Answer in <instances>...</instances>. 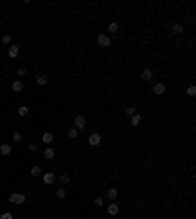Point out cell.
I'll use <instances>...</instances> for the list:
<instances>
[{
    "mask_svg": "<svg viewBox=\"0 0 196 219\" xmlns=\"http://www.w3.org/2000/svg\"><path fill=\"white\" fill-rule=\"evenodd\" d=\"M73 123H75V129H84V127H86V117L84 115H81V114H77L75 115V119H73Z\"/></svg>",
    "mask_w": 196,
    "mask_h": 219,
    "instance_id": "6da1fadb",
    "label": "cell"
},
{
    "mask_svg": "<svg viewBox=\"0 0 196 219\" xmlns=\"http://www.w3.org/2000/svg\"><path fill=\"white\" fill-rule=\"evenodd\" d=\"M10 204H16V205H22V204H26V196L24 194H10Z\"/></svg>",
    "mask_w": 196,
    "mask_h": 219,
    "instance_id": "7a4b0ae2",
    "label": "cell"
},
{
    "mask_svg": "<svg viewBox=\"0 0 196 219\" xmlns=\"http://www.w3.org/2000/svg\"><path fill=\"white\" fill-rule=\"evenodd\" d=\"M96 41H98L100 47H110V45H112V39H110L106 33H100V35L96 37Z\"/></svg>",
    "mask_w": 196,
    "mask_h": 219,
    "instance_id": "3957f363",
    "label": "cell"
},
{
    "mask_svg": "<svg viewBox=\"0 0 196 219\" xmlns=\"http://www.w3.org/2000/svg\"><path fill=\"white\" fill-rule=\"evenodd\" d=\"M100 143H102V137H100L98 133H92V135H88V145H90V147H98Z\"/></svg>",
    "mask_w": 196,
    "mask_h": 219,
    "instance_id": "277c9868",
    "label": "cell"
},
{
    "mask_svg": "<svg viewBox=\"0 0 196 219\" xmlns=\"http://www.w3.org/2000/svg\"><path fill=\"white\" fill-rule=\"evenodd\" d=\"M167 92V86L163 82H159V84H155V86H153V94H157V96H163Z\"/></svg>",
    "mask_w": 196,
    "mask_h": 219,
    "instance_id": "5b68a950",
    "label": "cell"
},
{
    "mask_svg": "<svg viewBox=\"0 0 196 219\" xmlns=\"http://www.w3.org/2000/svg\"><path fill=\"white\" fill-rule=\"evenodd\" d=\"M18 55H20V47H18V45H10V47H8V57H10V59H16Z\"/></svg>",
    "mask_w": 196,
    "mask_h": 219,
    "instance_id": "8992f818",
    "label": "cell"
},
{
    "mask_svg": "<svg viewBox=\"0 0 196 219\" xmlns=\"http://www.w3.org/2000/svg\"><path fill=\"white\" fill-rule=\"evenodd\" d=\"M53 182H55V174H53V172H43V184L51 186Z\"/></svg>",
    "mask_w": 196,
    "mask_h": 219,
    "instance_id": "52a82bcc",
    "label": "cell"
},
{
    "mask_svg": "<svg viewBox=\"0 0 196 219\" xmlns=\"http://www.w3.org/2000/svg\"><path fill=\"white\" fill-rule=\"evenodd\" d=\"M10 153H12V147H10L8 143H2V145H0V154H4V157H8Z\"/></svg>",
    "mask_w": 196,
    "mask_h": 219,
    "instance_id": "ba28073f",
    "label": "cell"
},
{
    "mask_svg": "<svg viewBox=\"0 0 196 219\" xmlns=\"http://www.w3.org/2000/svg\"><path fill=\"white\" fill-rule=\"evenodd\" d=\"M139 123H141V115H139V114H135V115L130 117V125H131V127H137Z\"/></svg>",
    "mask_w": 196,
    "mask_h": 219,
    "instance_id": "9c48e42d",
    "label": "cell"
},
{
    "mask_svg": "<svg viewBox=\"0 0 196 219\" xmlns=\"http://www.w3.org/2000/svg\"><path fill=\"white\" fill-rule=\"evenodd\" d=\"M108 213H110V215H118V213H120V205L118 204H108Z\"/></svg>",
    "mask_w": 196,
    "mask_h": 219,
    "instance_id": "30bf717a",
    "label": "cell"
},
{
    "mask_svg": "<svg viewBox=\"0 0 196 219\" xmlns=\"http://www.w3.org/2000/svg\"><path fill=\"white\" fill-rule=\"evenodd\" d=\"M35 82H38L39 86H45V84L49 82V78H47L45 74H38V76H35Z\"/></svg>",
    "mask_w": 196,
    "mask_h": 219,
    "instance_id": "8fae6325",
    "label": "cell"
},
{
    "mask_svg": "<svg viewBox=\"0 0 196 219\" xmlns=\"http://www.w3.org/2000/svg\"><path fill=\"white\" fill-rule=\"evenodd\" d=\"M141 78H143V80H151V78H153V71H151V68H143V71H141Z\"/></svg>",
    "mask_w": 196,
    "mask_h": 219,
    "instance_id": "7c38bea8",
    "label": "cell"
},
{
    "mask_svg": "<svg viewBox=\"0 0 196 219\" xmlns=\"http://www.w3.org/2000/svg\"><path fill=\"white\" fill-rule=\"evenodd\" d=\"M41 141H43L45 145H49V143H53V133H49V131H45L43 135H41Z\"/></svg>",
    "mask_w": 196,
    "mask_h": 219,
    "instance_id": "4fadbf2b",
    "label": "cell"
},
{
    "mask_svg": "<svg viewBox=\"0 0 196 219\" xmlns=\"http://www.w3.org/2000/svg\"><path fill=\"white\" fill-rule=\"evenodd\" d=\"M106 196H108V200H116V197H118V188H110L108 192H106Z\"/></svg>",
    "mask_w": 196,
    "mask_h": 219,
    "instance_id": "5bb4252c",
    "label": "cell"
},
{
    "mask_svg": "<svg viewBox=\"0 0 196 219\" xmlns=\"http://www.w3.org/2000/svg\"><path fill=\"white\" fill-rule=\"evenodd\" d=\"M169 29H171L173 33H182V31H184L182 24H173V25H171V28H169Z\"/></svg>",
    "mask_w": 196,
    "mask_h": 219,
    "instance_id": "9a60e30c",
    "label": "cell"
},
{
    "mask_svg": "<svg viewBox=\"0 0 196 219\" xmlns=\"http://www.w3.org/2000/svg\"><path fill=\"white\" fill-rule=\"evenodd\" d=\"M12 90H14V92H22V90H24L22 80H14V82H12Z\"/></svg>",
    "mask_w": 196,
    "mask_h": 219,
    "instance_id": "2e32d148",
    "label": "cell"
},
{
    "mask_svg": "<svg viewBox=\"0 0 196 219\" xmlns=\"http://www.w3.org/2000/svg\"><path fill=\"white\" fill-rule=\"evenodd\" d=\"M30 174H31V176H41V174H43V170H41V166H38V164H35V166H31Z\"/></svg>",
    "mask_w": 196,
    "mask_h": 219,
    "instance_id": "e0dca14e",
    "label": "cell"
},
{
    "mask_svg": "<svg viewBox=\"0 0 196 219\" xmlns=\"http://www.w3.org/2000/svg\"><path fill=\"white\" fill-rule=\"evenodd\" d=\"M43 157L47 158V161H51V158L55 157V151H53V149H45V151H43Z\"/></svg>",
    "mask_w": 196,
    "mask_h": 219,
    "instance_id": "ac0fdd59",
    "label": "cell"
},
{
    "mask_svg": "<svg viewBox=\"0 0 196 219\" xmlns=\"http://www.w3.org/2000/svg\"><path fill=\"white\" fill-rule=\"evenodd\" d=\"M118 29H120V24H116V22H112L108 25V31L110 33H118Z\"/></svg>",
    "mask_w": 196,
    "mask_h": 219,
    "instance_id": "d6986e66",
    "label": "cell"
},
{
    "mask_svg": "<svg viewBox=\"0 0 196 219\" xmlns=\"http://www.w3.org/2000/svg\"><path fill=\"white\" fill-rule=\"evenodd\" d=\"M28 106H20V108H18V115L20 117H26V115H28Z\"/></svg>",
    "mask_w": 196,
    "mask_h": 219,
    "instance_id": "ffe728a7",
    "label": "cell"
},
{
    "mask_svg": "<svg viewBox=\"0 0 196 219\" xmlns=\"http://www.w3.org/2000/svg\"><path fill=\"white\" fill-rule=\"evenodd\" d=\"M137 114V108H135V106H128V108H126V115H135Z\"/></svg>",
    "mask_w": 196,
    "mask_h": 219,
    "instance_id": "44dd1931",
    "label": "cell"
},
{
    "mask_svg": "<svg viewBox=\"0 0 196 219\" xmlns=\"http://www.w3.org/2000/svg\"><path fill=\"white\" fill-rule=\"evenodd\" d=\"M55 196L59 197V200H63V197L67 196V192H65V188H57V192H55Z\"/></svg>",
    "mask_w": 196,
    "mask_h": 219,
    "instance_id": "7402d4cb",
    "label": "cell"
},
{
    "mask_svg": "<svg viewBox=\"0 0 196 219\" xmlns=\"http://www.w3.org/2000/svg\"><path fill=\"white\" fill-rule=\"evenodd\" d=\"M69 137H71V139H77V137H78V129L71 127V129H69Z\"/></svg>",
    "mask_w": 196,
    "mask_h": 219,
    "instance_id": "603a6c76",
    "label": "cell"
},
{
    "mask_svg": "<svg viewBox=\"0 0 196 219\" xmlns=\"http://www.w3.org/2000/svg\"><path fill=\"white\" fill-rule=\"evenodd\" d=\"M94 205H96V207H102V205H104V197H100V196L94 197Z\"/></svg>",
    "mask_w": 196,
    "mask_h": 219,
    "instance_id": "cb8c5ba5",
    "label": "cell"
},
{
    "mask_svg": "<svg viewBox=\"0 0 196 219\" xmlns=\"http://www.w3.org/2000/svg\"><path fill=\"white\" fill-rule=\"evenodd\" d=\"M186 94L190 96V98H194V96H196V86H188L186 88Z\"/></svg>",
    "mask_w": 196,
    "mask_h": 219,
    "instance_id": "d4e9b609",
    "label": "cell"
},
{
    "mask_svg": "<svg viewBox=\"0 0 196 219\" xmlns=\"http://www.w3.org/2000/svg\"><path fill=\"white\" fill-rule=\"evenodd\" d=\"M12 139H14V143H20V141H22V133H20V131H14Z\"/></svg>",
    "mask_w": 196,
    "mask_h": 219,
    "instance_id": "484cf974",
    "label": "cell"
},
{
    "mask_svg": "<svg viewBox=\"0 0 196 219\" xmlns=\"http://www.w3.org/2000/svg\"><path fill=\"white\" fill-rule=\"evenodd\" d=\"M2 43H6V45H10V43H12V37H10L8 33H6V35H2Z\"/></svg>",
    "mask_w": 196,
    "mask_h": 219,
    "instance_id": "4316f807",
    "label": "cell"
},
{
    "mask_svg": "<svg viewBox=\"0 0 196 219\" xmlns=\"http://www.w3.org/2000/svg\"><path fill=\"white\" fill-rule=\"evenodd\" d=\"M59 180H61V184H67L71 178H69V174H61V178H59Z\"/></svg>",
    "mask_w": 196,
    "mask_h": 219,
    "instance_id": "83f0119b",
    "label": "cell"
},
{
    "mask_svg": "<svg viewBox=\"0 0 196 219\" xmlns=\"http://www.w3.org/2000/svg\"><path fill=\"white\" fill-rule=\"evenodd\" d=\"M26 72H28V68H26V67H20L18 68V76H24Z\"/></svg>",
    "mask_w": 196,
    "mask_h": 219,
    "instance_id": "f1b7e54d",
    "label": "cell"
},
{
    "mask_svg": "<svg viewBox=\"0 0 196 219\" xmlns=\"http://www.w3.org/2000/svg\"><path fill=\"white\" fill-rule=\"evenodd\" d=\"M0 219H14V215H12V213H2V215H0Z\"/></svg>",
    "mask_w": 196,
    "mask_h": 219,
    "instance_id": "f546056e",
    "label": "cell"
},
{
    "mask_svg": "<svg viewBox=\"0 0 196 219\" xmlns=\"http://www.w3.org/2000/svg\"><path fill=\"white\" fill-rule=\"evenodd\" d=\"M30 151H31V153L38 151V143H30Z\"/></svg>",
    "mask_w": 196,
    "mask_h": 219,
    "instance_id": "4dcf8cb0",
    "label": "cell"
},
{
    "mask_svg": "<svg viewBox=\"0 0 196 219\" xmlns=\"http://www.w3.org/2000/svg\"><path fill=\"white\" fill-rule=\"evenodd\" d=\"M0 80H2V76H0Z\"/></svg>",
    "mask_w": 196,
    "mask_h": 219,
    "instance_id": "1f68e13d",
    "label": "cell"
}]
</instances>
